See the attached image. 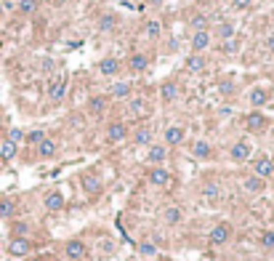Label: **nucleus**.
Segmentation results:
<instances>
[{
    "label": "nucleus",
    "instance_id": "nucleus-1",
    "mask_svg": "<svg viewBox=\"0 0 274 261\" xmlns=\"http://www.w3.org/2000/svg\"><path fill=\"white\" fill-rule=\"evenodd\" d=\"M229 240H232V224L229 221H218V224L211 229V234H208V243L211 245H226Z\"/></svg>",
    "mask_w": 274,
    "mask_h": 261
},
{
    "label": "nucleus",
    "instance_id": "nucleus-2",
    "mask_svg": "<svg viewBox=\"0 0 274 261\" xmlns=\"http://www.w3.org/2000/svg\"><path fill=\"white\" fill-rule=\"evenodd\" d=\"M250 152H253V144L247 139H240V141H234V144H232L229 158H232V163H245L247 158H250Z\"/></svg>",
    "mask_w": 274,
    "mask_h": 261
},
{
    "label": "nucleus",
    "instance_id": "nucleus-3",
    "mask_svg": "<svg viewBox=\"0 0 274 261\" xmlns=\"http://www.w3.org/2000/svg\"><path fill=\"white\" fill-rule=\"evenodd\" d=\"M253 173L261 176V179H269V176L274 173V158H269V155L256 158V160H253Z\"/></svg>",
    "mask_w": 274,
    "mask_h": 261
},
{
    "label": "nucleus",
    "instance_id": "nucleus-4",
    "mask_svg": "<svg viewBox=\"0 0 274 261\" xmlns=\"http://www.w3.org/2000/svg\"><path fill=\"white\" fill-rule=\"evenodd\" d=\"M125 136H128V126H125V123L115 120V123H109V126H107V141H109V144H120V141H125Z\"/></svg>",
    "mask_w": 274,
    "mask_h": 261
},
{
    "label": "nucleus",
    "instance_id": "nucleus-5",
    "mask_svg": "<svg viewBox=\"0 0 274 261\" xmlns=\"http://www.w3.org/2000/svg\"><path fill=\"white\" fill-rule=\"evenodd\" d=\"M64 253H67L69 261H83L88 251H86V243H83V240H67V243H64Z\"/></svg>",
    "mask_w": 274,
    "mask_h": 261
},
{
    "label": "nucleus",
    "instance_id": "nucleus-6",
    "mask_svg": "<svg viewBox=\"0 0 274 261\" xmlns=\"http://www.w3.org/2000/svg\"><path fill=\"white\" fill-rule=\"evenodd\" d=\"M184 136H186V130L181 126H168L165 133H162V141H165V147H179V144H184Z\"/></svg>",
    "mask_w": 274,
    "mask_h": 261
},
{
    "label": "nucleus",
    "instance_id": "nucleus-7",
    "mask_svg": "<svg viewBox=\"0 0 274 261\" xmlns=\"http://www.w3.org/2000/svg\"><path fill=\"white\" fill-rule=\"evenodd\" d=\"M211 40H213V35L208 30H197L192 35V54H202V51H208V48H211Z\"/></svg>",
    "mask_w": 274,
    "mask_h": 261
},
{
    "label": "nucleus",
    "instance_id": "nucleus-8",
    "mask_svg": "<svg viewBox=\"0 0 274 261\" xmlns=\"http://www.w3.org/2000/svg\"><path fill=\"white\" fill-rule=\"evenodd\" d=\"M179 94H181V86L176 80H165L160 86V99L165 101V104H173L176 99H179Z\"/></svg>",
    "mask_w": 274,
    "mask_h": 261
},
{
    "label": "nucleus",
    "instance_id": "nucleus-9",
    "mask_svg": "<svg viewBox=\"0 0 274 261\" xmlns=\"http://www.w3.org/2000/svg\"><path fill=\"white\" fill-rule=\"evenodd\" d=\"M147 179H149V184H152V187H168V184H171V173H168L162 165H154L152 171L147 173Z\"/></svg>",
    "mask_w": 274,
    "mask_h": 261
},
{
    "label": "nucleus",
    "instance_id": "nucleus-10",
    "mask_svg": "<svg viewBox=\"0 0 274 261\" xmlns=\"http://www.w3.org/2000/svg\"><path fill=\"white\" fill-rule=\"evenodd\" d=\"M64 94H67V77L61 75V77H56V80L48 86V99L54 101V104H59V101L64 99Z\"/></svg>",
    "mask_w": 274,
    "mask_h": 261
},
{
    "label": "nucleus",
    "instance_id": "nucleus-11",
    "mask_svg": "<svg viewBox=\"0 0 274 261\" xmlns=\"http://www.w3.org/2000/svg\"><path fill=\"white\" fill-rule=\"evenodd\" d=\"M266 123H269V120H266V115H264V112H258V109L245 117V128L250 130V133H258V130H264V128H266Z\"/></svg>",
    "mask_w": 274,
    "mask_h": 261
},
{
    "label": "nucleus",
    "instance_id": "nucleus-12",
    "mask_svg": "<svg viewBox=\"0 0 274 261\" xmlns=\"http://www.w3.org/2000/svg\"><path fill=\"white\" fill-rule=\"evenodd\" d=\"M30 251H32V243L27 237H11V243H8V253H11V256H27Z\"/></svg>",
    "mask_w": 274,
    "mask_h": 261
},
{
    "label": "nucleus",
    "instance_id": "nucleus-13",
    "mask_svg": "<svg viewBox=\"0 0 274 261\" xmlns=\"http://www.w3.org/2000/svg\"><path fill=\"white\" fill-rule=\"evenodd\" d=\"M168 158V147L165 144H149V152H147V160L152 165H162Z\"/></svg>",
    "mask_w": 274,
    "mask_h": 261
},
{
    "label": "nucleus",
    "instance_id": "nucleus-14",
    "mask_svg": "<svg viewBox=\"0 0 274 261\" xmlns=\"http://www.w3.org/2000/svg\"><path fill=\"white\" fill-rule=\"evenodd\" d=\"M147 67H149V56L147 54H130L128 56V69L130 72L139 75V72H144Z\"/></svg>",
    "mask_w": 274,
    "mask_h": 261
},
{
    "label": "nucleus",
    "instance_id": "nucleus-15",
    "mask_svg": "<svg viewBox=\"0 0 274 261\" xmlns=\"http://www.w3.org/2000/svg\"><path fill=\"white\" fill-rule=\"evenodd\" d=\"M99 72L104 77H112L120 72V59H115V56H107V59H101L99 62Z\"/></svg>",
    "mask_w": 274,
    "mask_h": 261
},
{
    "label": "nucleus",
    "instance_id": "nucleus-16",
    "mask_svg": "<svg viewBox=\"0 0 274 261\" xmlns=\"http://www.w3.org/2000/svg\"><path fill=\"white\" fill-rule=\"evenodd\" d=\"M80 184H83V189H86L88 195H99L101 192V179L96 173H83Z\"/></svg>",
    "mask_w": 274,
    "mask_h": 261
},
{
    "label": "nucleus",
    "instance_id": "nucleus-17",
    "mask_svg": "<svg viewBox=\"0 0 274 261\" xmlns=\"http://www.w3.org/2000/svg\"><path fill=\"white\" fill-rule=\"evenodd\" d=\"M264 187H266V179H261V176H247V179L243 181V189L245 192H250V195H258V192H264Z\"/></svg>",
    "mask_w": 274,
    "mask_h": 261
},
{
    "label": "nucleus",
    "instance_id": "nucleus-18",
    "mask_svg": "<svg viewBox=\"0 0 274 261\" xmlns=\"http://www.w3.org/2000/svg\"><path fill=\"white\" fill-rule=\"evenodd\" d=\"M247 101H250L253 107H264V104L269 101V91L266 88H250L247 91Z\"/></svg>",
    "mask_w": 274,
    "mask_h": 261
},
{
    "label": "nucleus",
    "instance_id": "nucleus-19",
    "mask_svg": "<svg viewBox=\"0 0 274 261\" xmlns=\"http://www.w3.org/2000/svg\"><path fill=\"white\" fill-rule=\"evenodd\" d=\"M56 149H59V147H56V141L45 136V139L40 141V144H37V158L48 160V158H54V155H56Z\"/></svg>",
    "mask_w": 274,
    "mask_h": 261
},
{
    "label": "nucleus",
    "instance_id": "nucleus-20",
    "mask_svg": "<svg viewBox=\"0 0 274 261\" xmlns=\"http://www.w3.org/2000/svg\"><path fill=\"white\" fill-rule=\"evenodd\" d=\"M205 56H202V54H192V56H189L186 59V72H192V75H200L202 72V69H205Z\"/></svg>",
    "mask_w": 274,
    "mask_h": 261
},
{
    "label": "nucleus",
    "instance_id": "nucleus-21",
    "mask_svg": "<svg viewBox=\"0 0 274 261\" xmlns=\"http://www.w3.org/2000/svg\"><path fill=\"white\" fill-rule=\"evenodd\" d=\"M43 205H45V211H61V208H64L61 192H48V195H45V200H43Z\"/></svg>",
    "mask_w": 274,
    "mask_h": 261
},
{
    "label": "nucleus",
    "instance_id": "nucleus-22",
    "mask_svg": "<svg viewBox=\"0 0 274 261\" xmlns=\"http://www.w3.org/2000/svg\"><path fill=\"white\" fill-rule=\"evenodd\" d=\"M181 219H184V213H181V208H176V205H168L165 211H162V221H165L168 227H176Z\"/></svg>",
    "mask_w": 274,
    "mask_h": 261
},
{
    "label": "nucleus",
    "instance_id": "nucleus-23",
    "mask_svg": "<svg viewBox=\"0 0 274 261\" xmlns=\"http://www.w3.org/2000/svg\"><path fill=\"white\" fill-rule=\"evenodd\" d=\"M192 155H194L197 160H208V158L213 155V147L208 144V141L200 139V141H194V144H192Z\"/></svg>",
    "mask_w": 274,
    "mask_h": 261
},
{
    "label": "nucleus",
    "instance_id": "nucleus-24",
    "mask_svg": "<svg viewBox=\"0 0 274 261\" xmlns=\"http://www.w3.org/2000/svg\"><path fill=\"white\" fill-rule=\"evenodd\" d=\"M109 94H112L115 99H128V96H130V83H128V80L115 83V86L109 88Z\"/></svg>",
    "mask_w": 274,
    "mask_h": 261
},
{
    "label": "nucleus",
    "instance_id": "nucleus-25",
    "mask_svg": "<svg viewBox=\"0 0 274 261\" xmlns=\"http://www.w3.org/2000/svg\"><path fill=\"white\" fill-rule=\"evenodd\" d=\"M16 158V144L14 141H0V160H14Z\"/></svg>",
    "mask_w": 274,
    "mask_h": 261
},
{
    "label": "nucleus",
    "instance_id": "nucleus-26",
    "mask_svg": "<svg viewBox=\"0 0 274 261\" xmlns=\"http://www.w3.org/2000/svg\"><path fill=\"white\" fill-rule=\"evenodd\" d=\"M218 195H221V189H218V184H213V181H208V184L202 187V197H205L208 203H216Z\"/></svg>",
    "mask_w": 274,
    "mask_h": 261
},
{
    "label": "nucleus",
    "instance_id": "nucleus-27",
    "mask_svg": "<svg viewBox=\"0 0 274 261\" xmlns=\"http://www.w3.org/2000/svg\"><path fill=\"white\" fill-rule=\"evenodd\" d=\"M14 211H16V203L11 197L0 200V219H11V216H14Z\"/></svg>",
    "mask_w": 274,
    "mask_h": 261
},
{
    "label": "nucleus",
    "instance_id": "nucleus-28",
    "mask_svg": "<svg viewBox=\"0 0 274 261\" xmlns=\"http://www.w3.org/2000/svg\"><path fill=\"white\" fill-rule=\"evenodd\" d=\"M160 32H162V30H160V22H154V19L144 24V37H147V40H157Z\"/></svg>",
    "mask_w": 274,
    "mask_h": 261
},
{
    "label": "nucleus",
    "instance_id": "nucleus-29",
    "mask_svg": "<svg viewBox=\"0 0 274 261\" xmlns=\"http://www.w3.org/2000/svg\"><path fill=\"white\" fill-rule=\"evenodd\" d=\"M37 5H40V0H19V11L24 16H32L37 11Z\"/></svg>",
    "mask_w": 274,
    "mask_h": 261
},
{
    "label": "nucleus",
    "instance_id": "nucleus-30",
    "mask_svg": "<svg viewBox=\"0 0 274 261\" xmlns=\"http://www.w3.org/2000/svg\"><path fill=\"white\" fill-rule=\"evenodd\" d=\"M133 141H136V144H152V130H149L147 126L144 128H139V130H136V136H133Z\"/></svg>",
    "mask_w": 274,
    "mask_h": 261
},
{
    "label": "nucleus",
    "instance_id": "nucleus-31",
    "mask_svg": "<svg viewBox=\"0 0 274 261\" xmlns=\"http://www.w3.org/2000/svg\"><path fill=\"white\" fill-rule=\"evenodd\" d=\"M115 24H117V16H115V14H104V16L99 19V32L115 30Z\"/></svg>",
    "mask_w": 274,
    "mask_h": 261
},
{
    "label": "nucleus",
    "instance_id": "nucleus-32",
    "mask_svg": "<svg viewBox=\"0 0 274 261\" xmlns=\"http://www.w3.org/2000/svg\"><path fill=\"white\" fill-rule=\"evenodd\" d=\"M88 107H91V112H93V115H101L104 109H107V96H93Z\"/></svg>",
    "mask_w": 274,
    "mask_h": 261
},
{
    "label": "nucleus",
    "instance_id": "nucleus-33",
    "mask_svg": "<svg viewBox=\"0 0 274 261\" xmlns=\"http://www.w3.org/2000/svg\"><path fill=\"white\" fill-rule=\"evenodd\" d=\"M189 24H192L194 32H197V30H208V16H205V14H194Z\"/></svg>",
    "mask_w": 274,
    "mask_h": 261
},
{
    "label": "nucleus",
    "instance_id": "nucleus-34",
    "mask_svg": "<svg viewBox=\"0 0 274 261\" xmlns=\"http://www.w3.org/2000/svg\"><path fill=\"white\" fill-rule=\"evenodd\" d=\"M218 37H221V40H232V37H234V27L229 22L218 24Z\"/></svg>",
    "mask_w": 274,
    "mask_h": 261
},
{
    "label": "nucleus",
    "instance_id": "nucleus-35",
    "mask_svg": "<svg viewBox=\"0 0 274 261\" xmlns=\"http://www.w3.org/2000/svg\"><path fill=\"white\" fill-rule=\"evenodd\" d=\"M147 109V104H144V99H139V96H136V99H130V112H133L136 117H139L141 112H144Z\"/></svg>",
    "mask_w": 274,
    "mask_h": 261
},
{
    "label": "nucleus",
    "instance_id": "nucleus-36",
    "mask_svg": "<svg viewBox=\"0 0 274 261\" xmlns=\"http://www.w3.org/2000/svg\"><path fill=\"white\" fill-rule=\"evenodd\" d=\"M45 139V130H40V128H37V130H30V133H27V141H30V144H40V141Z\"/></svg>",
    "mask_w": 274,
    "mask_h": 261
},
{
    "label": "nucleus",
    "instance_id": "nucleus-37",
    "mask_svg": "<svg viewBox=\"0 0 274 261\" xmlns=\"http://www.w3.org/2000/svg\"><path fill=\"white\" fill-rule=\"evenodd\" d=\"M139 251H141V256H154V253H157V248H154L152 243H141Z\"/></svg>",
    "mask_w": 274,
    "mask_h": 261
},
{
    "label": "nucleus",
    "instance_id": "nucleus-38",
    "mask_svg": "<svg viewBox=\"0 0 274 261\" xmlns=\"http://www.w3.org/2000/svg\"><path fill=\"white\" fill-rule=\"evenodd\" d=\"M24 139V130L22 128H11V133H8V141H14V144H19V141Z\"/></svg>",
    "mask_w": 274,
    "mask_h": 261
},
{
    "label": "nucleus",
    "instance_id": "nucleus-39",
    "mask_svg": "<svg viewBox=\"0 0 274 261\" xmlns=\"http://www.w3.org/2000/svg\"><path fill=\"white\" fill-rule=\"evenodd\" d=\"M27 229H30V227L24 224V221H16V224H14V237H24Z\"/></svg>",
    "mask_w": 274,
    "mask_h": 261
},
{
    "label": "nucleus",
    "instance_id": "nucleus-40",
    "mask_svg": "<svg viewBox=\"0 0 274 261\" xmlns=\"http://www.w3.org/2000/svg\"><path fill=\"white\" fill-rule=\"evenodd\" d=\"M261 245H264V248H274V232H264V234H261Z\"/></svg>",
    "mask_w": 274,
    "mask_h": 261
},
{
    "label": "nucleus",
    "instance_id": "nucleus-41",
    "mask_svg": "<svg viewBox=\"0 0 274 261\" xmlns=\"http://www.w3.org/2000/svg\"><path fill=\"white\" fill-rule=\"evenodd\" d=\"M232 5H234L237 11H247V8L253 5V0H232Z\"/></svg>",
    "mask_w": 274,
    "mask_h": 261
},
{
    "label": "nucleus",
    "instance_id": "nucleus-42",
    "mask_svg": "<svg viewBox=\"0 0 274 261\" xmlns=\"http://www.w3.org/2000/svg\"><path fill=\"white\" fill-rule=\"evenodd\" d=\"M224 51H226V54H234V51H237V43H234V37H232V40H224Z\"/></svg>",
    "mask_w": 274,
    "mask_h": 261
},
{
    "label": "nucleus",
    "instance_id": "nucleus-43",
    "mask_svg": "<svg viewBox=\"0 0 274 261\" xmlns=\"http://www.w3.org/2000/svg\"><path fill=\"white\" fill-rule=\"evenodd\" d=\"M266 48H269V51H274V35H269V37H266Z\"/></svg>",
    "mask_w": 274,
    "mask_h": 261
},
{
    "label": "nucleus",
    "instance_id": "nucleus-44",
    "mask_svg": "<svg viewBox=\"0 0 274 261\" xmlns=\"http://www.w3.org/2000/svg\"><path fill=\"white\" fill-rule=\"evenodd\" d=\"M51 3H54V5H67L69 0H51Z\"/></svg>",
    "mask_w": 274,
    "mask_h": 261
},
{
    "label": "nucleus",
    "instance_id": "nucleus-45",
    "mask_svg": "<svg viewBox=\"0 0 274 261\" xmlns=\"http://www.w3.org/2000/svg\"><path fill=\"white\" fill-rule=\"evenodd\" d=\"M30 261H51L48 256H35V259H30Z\"/></svg>",
    "mask_w": 274,
    "mask_h": 261
},
{
    "label": "nucleus",
    "instance_id": "nucleus-46",
    "mask_svg": "<svg viewBox=\"0 0 274 261\" xmlns=\"http://www.w3.org/2000/svg\"><path fill=\"white\" fill-rule=\"evenodd\" d=\"M269 133H272V136H274V123H272V128H269Z\"/></svg>",
    "mask_w": 274,
    "mask_h": 261
},
{
    "label": "nucleus",
    "instance_id": "nucleus-47",
    "mask_svg": "<svg viewBox=\"0 0 274 261\" xmlns=\"http://www.w3.org/2000/svg\"><path fill=\"white\" fill-rule=\"evenodd\" d=\"M0 14H3V3H0Z\"/></svg>",
    "mask_w": 274,
    "mask_h": 261
},
{
    "label": "nucleus",
    "instance_id": "nucleus-48",
    "mask_svg": "<svg viewBox=\"0 0 274 261\" xmlns=\"http://www.w3.org/2000/svg\"><path fill=\"white\" fill-rule=\"evenodd\" d=\"M261 3H264V0H261Z\"/></svg>",
    "mask_w": 274,
    "mask_h": 261
}]
</instances>
